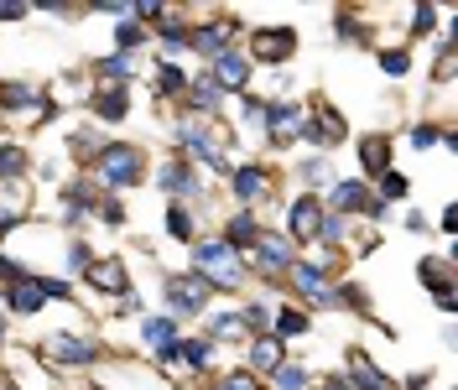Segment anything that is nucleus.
I'll use <instances>...</instances> for the list:
<instances>
[{"instance_id":"obj_1","label":"nucleus","mask_w":458,"mask_h":390,"mask_svg":"<svg viewBox=\"0 0 458 390\" xmlns=\"http://www.w3.org/2000/svg\"><path fill=\"white\" fill-rule=\"evenodd\" d=\"M193 266H199V276L214 286V292H234L240 281H245V266H240V255L229 250L225 240H203L193 245Z\"/></svg>"},{"instance_id":"obj_2","label":"nucleus","mask_w":458,"mask_h":390,"mask_svg":"<svg viewBox=\"0 0 458 390\" xmlns=\"http://www.w3.org/2000/svg\"><path fill=\"white\" fill-rule=\"evenodd\" d=\"M89 167L99 172V182H110V188H136V182H146V157L136 146H99V157Z\"/></svg>"},{"instance_id":"obj_3","label":"nucleus","mask_w":458,"mask_h":390,"mask_svg":"<svg viewBox=\"0 0 458 390\" xmlns=\"http://www.w3.org/2000/svg\"><path fill=\"white\" fill-rule=\"evenodd\" d=\"M37 354L63 364V369H89V364L99 360V343L94 338H73V334H47L37 343Z\"/></svg>"},{"instance_id":"obj_4","label":"nucleus","mask_w":458,"mask_h":390,"mask_svg":"<svg viewBox=\"0 0 458 390\" xmlns=\"http://www.w3.org/2000/svg\"><path fill=\"white\" fill-rule=\"evenodd\" d=\"M214 297V286L199 276V271H188V276H167L162 286V302H167V318H182V312H203V302Z\"/></svg>"},{"instance_id":"obj_5","label":"nucleus","mask_w":458,"mask_h":390,"mask_svg":"<svg viewBox=\"0 0 458 390\" xmlns=\"http://www.w3.org/2000/svg\"><path fill=\"white\" fill-rule=\"evenodd\" d=\"M250 266H256L260 276H282V271H292V266H297V245H292V240H286V234H266V229H260V240L256 245H250Z\"/></svg>"},{"instance_id":"obj_6","label":"nucleus","mask_w":458,"mask_h":390,"mask_svg":"<svg viewBox=\"0 0 458 390\" xmlns=\"http://www.w3.org/2000/svg\"><path fill=\"white\" fill-rule=\"evenodd\" d=\"M417 276L432 286V302H437V312H454V250L422 255V260H417Z\"/></svg>"},{"instance_id":"obj_7","label":"nucleus","mask_w":458,"mask_h":390,"mask_svg":"<svg viewBox=\"0 0 458 390\" xmlns=\"http://www.w3.org/2000/svg\"><path fill=\"white\" fill-rule=\"evenodd\" d=\"M323 214H328V208H323L313 193H302L286 208V240H292V245H313L318 229H323Z\"/></svg>"},{"instance_id":"obj_8","label":"nucleus","mask_w":458,"mask_h":390,"mask_svg":"<svg viewBox=\"0 0 458 390\" xmlns=\"http://www.w3.org/2000/svg\"><path fill=\"white\" fill-rule=\"evenodd\" d=\"M84 281L94 286V292H105V297H131V271H125V260L120 255H105V260H89Z\"/></svg>"},{"instance_id":"obj_9","label":"nucleus","mask_w":458,"mask_h":390,"mask_svg":"<svg viewBox=\"0 0 458 390\" xmlns=\"http://www.w3.org/2000/svg\"><path fill=\"white\" fill-rule=\"evenodd\" d=\"M292 286H297V297H308V307H339L334 302V286H328V271L323 266H313V260H297L292 266Z\"/></svg>"},{"instance_id":"obj_10","label":"nucleus","mask_w":458,"mask_h":390,"mask_svg":"<svg viewBox=\"0 0 458 390\" xmlns=\"http://www.w3.org/2000/svg\"><path fill=\"white\" fill-rule=\"evenodd\" d=\"M297 53V27H260L250 31V57L256 63H286Z\"/></svg>"},{"instance_id":"obj_11","label":"nucleus","mask_w":458,"mask_h":390,"mask_svg":"<svg viewBox=\"0 0 458 390\" xmlns=\"http://www.w3.org/2000/svg\"><path fill=\"white\" fill-rule=\"evenodd\" d=\"M297 136H302V140H313V146H334V140L349 136V125H344V114L334 110V105H318L313 114H302Z\"/></svg>"},{"instance_id":"obj_12","label":"nucleus","mask_w":458,"mask_h":390,"mask_svg":"<svg viewBox=\"0 0 458 390\" xmlns=\"http://www.w3.org/2000/svg\"><path fill=\"white\" fill-rule=\"evenodd\" d=\"M157 188L177 203V198H203L199 177H193V167H188V157H167L162 167H157Z\"/></svg>"},{"instance_id":"obj_13","label":"nucleus","mask_w":458,"mask_h":390,"mask_svg":"<svg viewBox=\"0 0 458 390\" xmlns=\"http://www.w3.org/2000/svg\"><path fill=\"white\" fill-rule=\"evenodd\" d=\"M208 79L225 89V94H245V79H250V57L245 53H219L208 63Z\"/></svg>"},{"instance_id":"obj_14","label":"nucleus","mask_w":458,"mask_h":390,"mask_svg":"<svg viewBox=\"0 0 458 390\" xmlns=\"http://www.w3.org/2000/svg\"><path fill=\"white\" fill-rule=\"evenodd\" d=\"M47 302L42 292H37V276L27 281H11V286H0V307H5V318H31L37 307Z\"/></svg>"},{"instance_id":"obj_15","label":"nucleus","mask_w":458,"mask_h":390,"mask_svg":"<svg viewBox=\"0 0 458 390\" xmlns=\"http://www.w3.org/2000/svg\"><path fill=\"white\" fill-rule=\"evenodd\" d=\"M182 99L193 105V120H208V114H219V105H225V89L214 84V79H208V68H203V73L188 79V94H182Z\"/></svg>"},{"instance_id":"obj_16","label":"nucleus","mask_w":458,"mask_h":390,"mask_svg":"<svg viewBox=\"0 0 458 390\" xmlns=\"http://www.w3.org/2000/svg\"><path fill=\"white\" fill-rule=\"evenodd\" d=\"M370 198L375 193L360 182V177H349V182H334V188H328V208H334L339 219H349V214H365V208H370Z\"/></svg>"},{"instance_id":"obj_17","label":"nucleus","mask_w":458,"mask_h":390,"mask_svg":"<svg viewBox=\"0 0 458 390\" xmlns=\"http://www.w3.org/2000/svg\"><path fill=\"white\" fill-rule=\"evenodd\" d=\"M89 114L105 120V125H120L131 114V89H94L89 94Z\"/></svg>"},{"instance_id":"obj_18","label":"nucleus","mask_w":458,"mask_h":390,"mask_svg":"<svg viewBox=\"0 0 458 390\" xmlns=\"http://www.w3.org/2000/svg\"><path fill=\"white\" fill-rule=\"evenodd\" d=\"M344 380H349L354 390H396V380H391L386 369H375V360H365L360 349L349 354V375H344Z\"/></svg>"},{"instance_id":"obj_19","label":"nucleus","mask_w":458,"mask_h":390,"mask_svg":"<svg viewBox=\"0 0 458 390\" xmlns=\"http://www.w3.org/2000/svg\"><path fill=\"white\" fill-rule=\"evenodd\" d=\"M286 364V349H282V338H271V334H260V338H250V375H276Z\"/></svg>"},{"instance_id":"obj_20","label":"nucleus","mask_w":458,"mask_h":390,"mask_svg":"<svg viewBox=\"0 0 458 390\" xmlns=\"http://www.w3.org/2000/svg\"><path fill=\"white\" fill-rule=\"evenodd\" d=\"M229 21H208V27H193L188 31V47H193V53H203L208 57V63H214V57L219 53H229Z\"/></svg>"},{"instance_id":"obj_21","label":"nucleus","mask_w":458,"mask_h":390,"mask_svg":"<svg viewBox=\"0 0 458 390\" xmlns=\"http://www.w3.org/2000/svg\"><path fill=\"white\" fill-rule=\"evenodd\" d=\"M229 182H234V198L256 214V198H266V188H271V177H266V167H234L229 172Z\"/></svg>"},{"instance_id":"obj_22","label":"nucleus","mask_w":458,"mask_h":390,"mask_svg":"<svg viewBox=\"0 0 458 390\" xmlns=\"http://www.w3.org/2000/svg\"><path fill=\"white\" fill-rule=\"evenodd\" d=\"M219 240H225V245H229L234 255H240V250H250V245L260 240V224H256V214H250V208H240V214H234V219L225 224V234H219Z\"/></svg>"},{"instance_id":"obj_23","label":"nucleus","mask_w":458,"mask_h":390,"mask_svg":"<svg viewBox=\"0 0 458 390\" xmlns=\"http://www.w3.org/2000/svg\"><path fill=\"white\" fill-rule=\"evenodd\" d=\"M360 167H365V177L380 182V177L391 172V140L386 136H365L360 140Z\"/></svg>"},{"instance_id":"obj_24","label":"nucleus","mask_w":458,"mask_h":390,"mask_svg":"<svg viewBox=\"0 0 458 390\" xmlns=\"http://www.w3.org/2000/svg\"><path fill=\"white\" fill-rule=\"evenodd\" d=\"M203 338H208V343H234V338H250V334H245V318H240V312H214L208 328H203Z\"/></svg>"},{"instance_id":"obj_25","label":"nucleus","mask_w":458,"mask_h":390,"mask_svg":"<svg viewBox=\"0 0 458 390\" xmlns=\"http://www.w3.org/2000/svg\"><path fill=\"white\" fill-rule=\"evenodd\" d=\"M308 328H313V318H308V312H297V307H282V312H276V318H271V338H302L308 334Z\"/></svg>"},{"instance_id":"obj_26","label":"nucleus","mask_w":458,"mask_h":390,"mask_svg":"<svg viewBox=\"0 0 458 390\" xmlns=\"http://www.w3.org/2000/svg\"><path fill=\"white\" fill-rule=\"evenodd\" d=\"M141 338L157 349V354H162V349H172V343H177V318H146Z\"/></svg>"},{"instance_id":"obj_27","label":"nucleus","mask_w":458,"mask_h":390,"mask_svg":"<svg viewBox=\"0 0 458 390\" xmlns=\"http://www.w3.org/2000/svg\"><path fill=\"white\" fill-rule=\"evenodd\" d=\"M27 162H31V157L16 146V140H0V177H5V182L27 177Z\"/></svg>"},{"instance_id":"obj_28","label":"nucleus","mask_w":458,"mask_h":390,"mask_svg":"<svg viewBox=\"0 0 458 390\" xmlns=\"http://www.w3.org/2000/svg\"><path fill=\"white\" fill-rule=\"evenodd\" d=\"M37 105V89L31 84H0V114H16Z\"/></svg>"},{"instance_id":"obj_29","label":"nucleus","mask_w":458,"mask_h":390,"mask_svg":"<svg viewBox=\"0 0 458 390\" xmlns=\"http://www.w3.org/2000/svg\"><path fill=\"white\" fill-rule=\"evenodd\" d=\"M271 386L276 390H313V369H308V364H282V369L271 375Z\"/></svg>"},{"instance_id":"obj_30","label":"nucleus","mask_w":458,"mask_h":390,"mask_svg":"<svg viewBox=\"0 0 458 390\" xmlns=\"http://www.w3.org/2000/svg\"><path fill=\"white\" fill-rule=\"evenodd\" d=\"M375 63H380V73H391V79H406V73H411V53H406V47H375Z\"/></svg>"},{"instance_id":"obj_31","label":"nucleus","mask_w":458,"mask_h":390,"mask_svg":"<svg viewBox=\"0 0 458 390\" xmlns=\"http://www.w3.org/2000/svg\"><path fill=\"white\" fill-rule=\"evenodd\" d=\"M157 42H162V53H167V63H172V53H182V47H188V27H182L177 16H167V21L157 27Z\"/></svg>"},{"instance_id":"obj_32","label":"nucleus","mask_w":458,"mask_h":390,"mask_svg":"<svg viewBox=\"0 0 458 390\" xmlns=\"http://www.w3.org/2000/svg\"><path fill=\"white\" fill-rule=\"evenodd\" d=\"M167 234L177 245H193V214L182 203H167Z\"/></svg>"},{"instance_id":"obj_33","label":"nucleus","mask_w":458,"mask_h":390,"mask_svg":"<svg viewBox=\"0 0 458 390\" xmlns=\"http://www.w3.org/2000/svg\"><path fill=\"white\" fill-rule=\"evenodd\" d=\"M146 42H151V31L136 27V21H120V27H114V47H120V57H131L136 47H146Z\"/></svg>"},{"instance_id":"obj_34","label":"nucleus","mask_w":458,"mask_h":390,"mask_svg":"<svg viewBox=\"0 0 458 390\" xmlns=\"http://www.w3.org/2000/svg\"><path fill=\"white\" fill-rule=\"evenodd\" d=\"M203 390H260V380L250 369H225V375H214Z\"/></svg>"},{"instance_id":"obj_35","label":"nucleus","mask_w":458,"mask_h":390,"mask_svg":"<svg viewBox=\"0 0 458 390\" xmlns=\"http://www.w3.org/2000/svg\"><path fill=\"white\" fill-rule=\"evenodd\" d=\"M177 360L193 364V369H203V364L214 360V343H208V338H188V343L177 338Z\"/></svg>"},{"instance_id":"obj_36","label":"nucleus","mask_w":458,"mask_h":390,"mask_svg":"<svg viewBox=\"0 0 458 390\" xmlns=\"http://www.w3.org/2000/svg\"><path fill=\"white\" fill-rule=\"evenodd\" d=\"M157 89H162V94H188V73L162 57V63H157Z\"/></svg>"},{"instance_id":"obj_37","label":"nucleus","mask_w":458,"mask_h":390,"mask_svg":"<svg viewBox=\"0 0 458 390\" xmlns=\"http://www.w3.org/2000/svg\"><path fill=\"white\" fill-rule=\"evenodd\" d=\"M406 193H411V182H406V172H396V167H391L386 177H380V193H375V198H380V203L391 208V203H401Z\"/></svg>"},{"instance_id":"obj_38","label":"nucleus","mask_w":458,"mask_h":390,"mask_svg":"<svg viewBox=\"0 0 458 390\" xmlns=\"http://www.w3.org/2000/svg\"><path fill=\"white\" fill-rule=\"evenodd\" d=\"M37 292L53 297V302H73V286H68L63 276H37Z\"/></svg>"},{"instance_id":"obj_39","label":"nucleus","mask_w":458,"mask_h":390,"mask_svg":"<svg viewBox=\"0 0 458 390\" xmlns=\"http://www.w3.org/2000/svg\"><path fill=\"white\" fill-rule=\"evenodd\" d=\"M406 140H411L417 151H428V146H437V140H443V131H437V125H411V131H406Z\"/></svg>"},{"instance_id":"obj_40","label":"nucleus","mask_w":458,"mask_h":390,"mask_svg":"<svg viewBox=\"0 0 458 390\" xmlns=\"http://www.w3.org/2000/svg\"><path fill=\"white\" fill-rule=\"evenodd\" d=\"M94 214H99V219L110 224V229H120V224H125V208H120L114 198H99V203H94Z\"/></svg>"},{"instance_id":"obj_41","label":"nucleus","mask_w":458,"mask_h":390,"mask_svg":"<svg viewBox=\"0 0 458 390\" xmlns=\"http://www.w3.org/2000/svg\"><path fill=\"white\" fill-rule=\"evenodd\" d=\"M89 260H94V255H89V245H84V240H68V266H73L79 276L89 271Z\"/></svg>"},{"instance_id":"obj_42","label":"nucleus","mask_w":458,"mask_h":390,"mask_svg":"<svg viewBox=\"0 0 458 390\" xmlns=\"http://www.w3.org/2000/svg\"><path fill=\"white\" fill-rule=\"evenodd\" d=\"M323 177H328V162L323 157H308L302 162V182H323Z\"/></svg>"},{"instance_id":"obj_43","label":"nucleus","mask_w":458,"mask_h":390,"mask_svg":"<svg viewBox=\"0 0 458 390\" xmlns=\"http://www.w3.org/2000/svg\"><path fill=\"white\" fill-rule=\"evenodd\" d=\"M432 21H437V11H432V5H422V11L411 16V37H422V31H432Z\"/></svg>"},{"instance_id":"obj_44","label":"nucleus","mask_w":458,"mask_h":390,"mask_svg":"<svg viewBox=\"0 0 458 390\" xmlns=\"http://www.w3.org/2000/svg\"><path fill=\"white\" fill-rule=\"evenodd\" d=\"M406 229H411V234H428V214H422V208H411V214H406Z\"/></svg>"},{"instance_id":"obj_45","label":"nucleus","mask_w":458,"mask_h":390,"mask_svg":"<svg viewBox=\"0 0 458 390\" xmlns=\"http://www.w3.org/2000/svg\"><path fill=\"white\" fill-rule=\"evenodd\" d=\"M318 390H354L344 375H328V380H318Z\"/></svg>"},{"instance_id":"obj_46","label":"nucleus","mask_w":458,"mask_h":390,"mask_svg":"<svg viewBox=\"0 0 458 390\" xmlns=\"http://www.w3.org/2000/svg\"><path fill=\"white\" fill-rule=\"evenodd\" d=\"M27 16V5H0V21H21Z\"/></svg>"},{"instance_id":"obj_47","label":"nucleus","mask_w":458,"mask_h":390,"mask_svg":"<svg viewBox=\"0 0 458 390\" xmlns=\"http://www.w3.org/2000/svg\"><path fill=\"white\" fill-rule=\"evenodd\" d=\"M454 229H458V208L448 203V208H443V234H454Z\"/></svg>"},{"instance_id":"obj_48","label":"nucleus","mask_w":458,"mask_h":390,"mask_svg":"<svg viewBox=\"0 0 458 390\" xmlns=\"http://www.w3.org/2000/svg\"><path fill=\"white\" fill-rule=\"evenodd\" d=\"M428 386H432L428 375H411V380H406V390H428Z\"/></svg>"},{"instance_id":"obj_49","label":"nucleus","mask_w":458,"mask_h":390,"mask_svg":"<svg viewBox=\"0 0 458 390\" xmlns=\"http://www.w3.org/2000/svg\"><path fill=\"white\" fill-rule=\"evenodd\" d=\"M16 224H21V214H5V219H0V234H5V229H16Z\"/></svg>"},{"instance_id":"obj_50","label":"nucleus","mask_w":458,"mask_h":390,"mask_svg":"<svg viewBox=\"0 0 458 390\" xmlns=\"http://www.w3.org/2000/svg\"><path fill=\"white\" fill-rule=\"evenodd\" d=\"M5 323H11V318H5V307H0V338H5Z\"/></svg>"},{"instance_id":"obj_51","label":"nucleus","mask_w":458,"mask_h":390,"mask_svg":"<svg viewBox=\"0 0 458 390\" xmlns=\"http://www.w3.org/2000/svg\"><path fill=\"white\" fill-rule=\"evenodd\" d=\"M94 390H105V386H94Z\"/></svg>"},{"instance_id":"obj_52","label":"nucleus","mask_w":458,"mask_h":390,"mask_svg":"<svg viewBox=\"0 0 458 390\" xmlns=\"http://www.w3.org/2000/svg\"><path fill=\"white\" fill-rule=\"evenodd\" d=\"M0 260H5V255H0Z\"/></svg>"}]
</instances>
